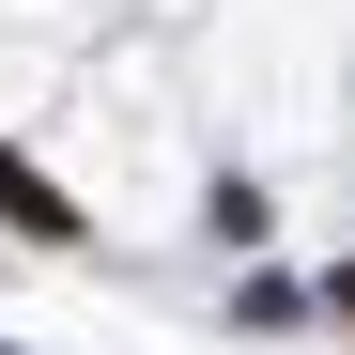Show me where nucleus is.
Returning a JSON list of instances; mask_svg holds the SVG:
<instances>
[{
	"label": "nucleus",
	"instance_id": "f257e3e1",
	"mask_svg": "<svg viewBox=\"0 0 355 355\" xmlns=\"http://www.w3.org/2000/svg\"><path fill=\"white\" fill-rule=\"evenodd\" d=\"M0 216H16V232H31V248H78V201H62V186H46V170H31V155H0Z\"/></svg>",
	"mask_w": 355,
	"mask_h": 355
}]
</instances>
